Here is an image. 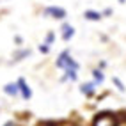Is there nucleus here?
Listing matches in <instances>:
<instances>
[{
    "label": "nucleus",
    "instance_id": "obj_11",
    "mask_svg": "<svg viewBox=\"0 0 126 126\" xmlns=\"http://www.w3.org/2000/svg\"><path fill=\"white\" fill-rule=\"evenodd\" d=\"M64 80L77 82V80H78V71H77V69H71V68L64 69V77H62V82H64Z\"/></svg>",
    "mask_w": 126,
    "mask_h": 126
},
{
    "label": "nucleus",
    "instance_id": "obj_9",
    "mask_svg": "<svg viewBox=\"0 0 126 126\" xmlns=\"http://www.w3.org/2000/svg\"><path fill=\"white\" fill-rule=\"evenodd\" d=\"M30 55H32L30 48H20V50H16L13 53V62H21L23 59H29Z\"/></svg>",
    "mask_w": 126,
    "mask_h": 126
},
{
    "label": "nucleus",
    "instance_id": "obj_16",
    "mask_svg": "<svg viewBox=\"0 0 126 126\" xmlns=\"http://www.w3.org/2000/svg\"><path fill=\"white\" fill-rule=\"evenodd\" d=\"M101 13H103V16H110L114 11H112V9H105V11H101Z\"/></svg>",
    "mask_w": 126,
    "mask_h": 126
},
{
    "label": "nucleus",
    "instance_id": "obj_18",
    "mask_svg": "<svg viewBox=\"0 0 126 126\" xmlns=\"http://www.w3.org/2000/svg\"><path fill=\"white\" fill-rule=\"evenodd\" d=\"M124 2H126V0H119V4H124Z\"/></svg>",
    "mask_w": 126,
    "mask_h": 126
},
{
    "label": "nucleus",
    "instance_id": "obj_5",
    "mask_svg": "<svg viewBox=\"0 0 126 126\" xmlns=\"http://www.w3.org/2000/svg\"><path fill=\"white\" fill-rule=\"evenodd\" d=\"M96 89H98V87H96L94 82H83L82 85H80V92H82L85 98H92V96L96 94Z\"/></svg>",
    "mask_w": 126,
    "mask_h": 126
},
{
    "label": "nucleus",
    "instance_id": "obj_17",
    "mask_svg": "<svg viewBox=\"0 0 126 126\" xmlns=\"http://www.w3.org/2000/svg\"><path fill=\"white\" fill-rule=\"evenodd\" d=\"M2 126H18V124H16L14 121H7V123H4Z\"/></svg>",
    "mask_w": 126,
    "mask_h": 126
},
{
    "label": "nucleus",
    "instance_id": "obj_15",
    "mask_svg": "<svg viewBox=\"0 0 126 126\" xmlns=\"http://www.w3.org/2000/svg\"><path fill=\"white\" fill-rule=\"evenodd\" d=\"M14 43L18 45V46H21V43H23V37H21V36H14Z\"/></svg>",
    "mask_w": 126,
    "mask_h": 126
},
{
    "label": "nucleus",
    "instance_id": "obj_14",
    "mask_svg": "<svg viewBox=\"0 0 126 126\" xmlns=\"http://www.w3.org/2000/svg\"><path fill=\"white\" fill-rule=\"evenodd\" d=\"M50 50H52V46H50V45H46L45 41L39 45V52H41V53H45V55H46V53H50Z\"/></svg>",
    "mask_w": 126,
    "mask_h": 126
},
{
    "label": "nucleus",
    "instance_id": "obj_7",
    "mask_svg": "<svg viewBox=\"0 0 126 126\" xmlns=\"http://www.w3.org/2000/svg\"><path fill=\"white\" fill-rule=\"evenodd\" d=\"M4 94H7L9 98H16L20 96V89H18V83L16 82H9L4 85Z\"/></svg>",
    "mask_w": 126,
    "mask_h": 126
},
{
    "label": "nucleus",
    "instance_id": "obj_4",
    "mask_svg": "<svg viewBox=\"0 0 126 126\" xmlns=\"http://www.w3.org/2000/svg\"><path fill=\"white\" fill-rule=\"evenodd\" d=\"M75 37V27L69 23H62L61 27V39L64 41V43H69V41Z\"/></svg>",
    "mask_w": 126,
    "mask_h": 126
},
{
    "label": "nucleus",
    "instance_id": "obj_12",
    "mask_svg": "<svg viewBox=\"0 0 126 126\" xmlns=\"http://www.w3.org/2000/svg\"><path fill=\"white\" fill-rule=\"evenodd\" d=\"M112 83L115 85V89L119 91L121 94H124V92H126V85H124V82H123L119 77H112Z\"/></svg>",
    "mask_w": 126,
    "mask_h": 126
},
{
    "label": "nucleus",
    "instance_id": "obj_10",
    "mask_svg": "<svg viewBox=\"0 0 126 126\" xmlns=\"http://www.w3.org/2000/svg\"><path fill=\"white\" fill-rule=\"evenodd\" d=\"M92 82L96 83V85H101V83L105 82V73H103V69L101 68H96V69H92Z\"/></svg>",
    "mask_w": 126,
    "mask_h": 126
},
{
    "label": "nucleus",
    "instance_id": "obj_6",
    "mask_svg": "<svg viewBox=\"0 0 126 126\" xmlns=\"http://www.w3.org/2000/svg\"><path fill=\"white\" fill-rule=\"evenodd\" d=\"M94 126H115V119L110 114H101V115L96 117Z\"/></svg>",
    "mask_w": 126,
    "mask_h": 126
},
{
    "label": "nucleus",
    "instance_id": "obj_2",
    "mask_svg": "<svg viewBox=\"0 0 126 126\" xmlns=\"http://www.w3.org/2000/svg\"><path fill=\"white\" fill-rule=\"evenodd\" d=\"M43 16L53 18V20H66L68 18V11L64 7H59V5H48L43 9Z\"/></svg>",
    "mask_w": 126,
    "mask_h": 126
},
{
    "label": "nucleus",
    "instance_id": "obj_13",
    "mask_svg": "<svg viewBox=\"0 0 126 126\" xmlns=\"http://www.w3.org/2000/svg\"><path fill=\"white\" fill-rule=\"evenodd\" d=\"M45 43H46V45H50V46L55 43V32H48L46 37H45Z\"/></svg>",
    "mask_w": 126,
    "mask_h": 126
},
{
    "label": "nucleus",
    "instance_id": "obj_3",
    "mask_svg": "<svg viewBox=\"0 0 126 126\" xmlns=\"http://www.w3.org/2000/svg\"><path fill=\"white\" fill-rule=\"evenodd\" d=\"M16 83H18V89H20V96H21V99L29 101V99L32 98V89H30V85L27 83V80H25V78H18V80H16Z\"/></svg>",
    "mask_w": 126,
    "mask_h": 126
},
{
    "label": "nucleus",
    "instance_id": "obj_1",
    "mask_svg": "<svg viewBox=\"0 0 126 126\" xmlns=\"http://www.w3.org/2000/svg\"><path fill=\"white\" fill-rule=\"evenodd\" d=\"M55 66L59 69H68V68H71V69H80V64L73 59V55H71V52L68 48L66 50H62L61 53H59V57H57V61H55Z\"/></svg>",
    "mask_w": 126,
    "mask_h": 126
},
{
    "label": "nucleus",
    "instance_id": "obj_8",
    "mask_svg": "<svg viewBox=\"0 0 126 126\" xmlns=\"http://www.w3.org/2000/svg\"><path fill=\"white\" fill-rule=\"evenodd\" d=\"M83 18H85L87 21H99L103 18V13L96 11V9H85L83 11Z\"/></svg>",
    "mask_w": 126,
    "mask_h": 126
}]
</instances>
